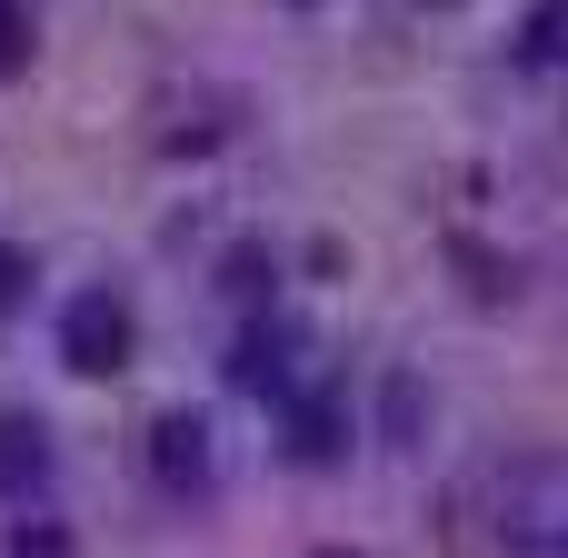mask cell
I'll return each mask as SVG.
<instances>
[{"instance_id": "1", "label": "cell", "mask_w": 568, "mask_h": 558, "mask_svg": "<svg viewBox=\"0 0 568 558\" xmlns=\"http://www.w3.org/2000/svg\"><path fill=\"white\" fill-rule=\"evenodd\" d=\"M60 359H70L80 379H110V369L130 359V300H120V290H80V300L60 310Z\"/></svg>"}, {"instance_id": "2", "label": "cell", "mask_w": 568, "mask_h": 558, "mask_svg": "<svg viewBox=\"0 0 568 558\" xmlns=\"http://www.w3.org/2000/svg\"><path fill=\"white\" fill-rule=\"evenodd\" d=\"M150 479H160V489H200V479H210V419L170 409V419L150 429Z\"/></svg>"}, {"instance_id": "3", "label": "cell", "mask_w": 568, "mask_h": 558, "mask_svg": "<svg viewBox=\"0 0 568 558\" xmlns=\"http://www.w3.org/2000/svg\"><path fill=\"white\" fill-rule=\"evenodd\" d=\"M40 469H50V429H40V419H20V409H0V489L40 479Z\"/></svg>"}, {"instance_id": "4", "label": "cell", "mask_w": 568, "mask_h": 558, "mask_svg": "<svg viewBox=\"0 0 568 558\" xmlns=\"http://www.w3.org/2000/svg\"><path fill=\"white\" fill-rule=\"evenodd\" d=\"M230 379H240V389H290V339H280V329H250L240 359H230Z\"/></svg>"}, {"instance_id": "5", "label": "cell", "mask_w": 568, "mask_h": 558, "mask_svg": "<svg viewBox=\"0 0 568 558\" xmlns=\"http://www.w3.org/2000/svg\"><path fill=\"white\" fill-rule=\"evenodd\" d=\"M30 40H40L30 0H0V80H20V70H30Z\"/></svg>"}, {"instance_id": "6", "label": "cell", "mask_w": 568, "mask_h": 558, "mask_svg": "<svg viewBox=\"0 0 568 558\" xmlns=\"http://www.w3.org/2000/svg\"><path fill=\"white\" fill-rule=\"evenodd\" d=\"M10 558H80V549H70L60 519H20V529H10Z\"/></svg>"}, {"instance_id": "7", "label": "cell", "mask_w": 568, "mask_h": 558, "mask_svg": "<svg viewBox=\"0 0 568 558\" xmlns=\"http://www.w3.org/2000/svg\"><path fill=\"white\" fill-rule=\"evenodd\" d=\"M30 280H40V270H30V250H20V240H0V319H20Z\"/></svg>"}]
</instances>
